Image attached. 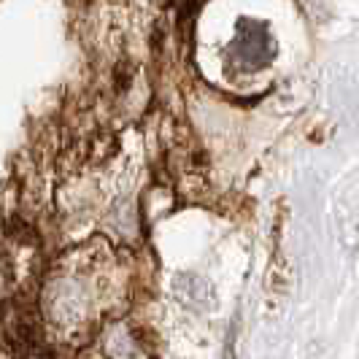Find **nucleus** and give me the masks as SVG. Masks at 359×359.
Masks as SVG:
<instances>
[{
  "instance_id": "f257e3e1",
  "label": "nucleus",
  "mask_w": 359,
  "mask_h": 359,
  "mask_svg": "<svg viewBox=\"0 0 359 359\" xmlns=\"http://www.w3.org/2000/svg\"><path fill=\"white\" fill-rule=\"evenodd\" d=\"M241 27H246V33H241L233 46L235 54H238V60H241L243 65H249V68H262L270 60V54H273L268 30H265L262 25L252 27V25H246V22H241Z\"/></svg>"
}]
</instances>
